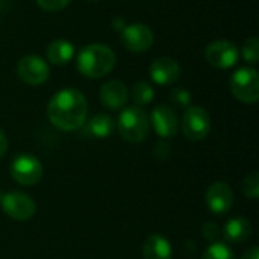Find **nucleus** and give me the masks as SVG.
<instances>
[{
    "label": "nucleus",
    "instance_id": "obj_1",
    "mask_svg": "<svg viewBox=\"0 0 259 259\" xmlns=\"http://www.w3.org/2000/svg\"><path fill=\"white\" fill-rule=\"evenodd\" d=\"M88 103L85 96L74 88L58 91L49 102L47 115L50 123L64 132L80 129L87 121Z\"/></svg>",
    "mask_w": 259,
    "mask_h": 259
},
{
    "label": "nucleus",
    "instance_id": "obj_2",
    "mask_svg": "<svg viewBox=\"0 0 259 259\" xmlns=\"http://www.w3.org/2000/svg\"><path fill=\"white\" fill-rule=\"evenodd\" d=\"M77 70L90 79L106 76L115 65V53L106 44H90L77 53Z\"/></svg>",
    "mask_w": 259,
    "mask_h": 259
},
{
    "label": "nucleus",
    "instance_id": "obj_3",
    "mask_svg": "<svg viewBox=\"0 0 259 259\" xmlns=\"http://www.w3.org/2000/svg\"><path fill=\"white\" fill-rule=\"evenodd\" d=\"M117 129L121 135L123 140L127 143H141L147 138L149 129H150V121L147 114L138 108V106H131L121 111L117 120Z\"/></svg>",
    "mask_w": 259,
    "mask_h": 259
},
{
    "label": "nucleus",
    "instance_id": "obj_4",
    "mask_svg": "<svg viewBox=\"0 0 259 259\" xmlns=\"http://www.w3.org/2000/svg\"><path fill=\"white\" fill-rule=\"evenodd\" d=\"M231 91L243 103H256L259 99V74L255 68L244 67L231 76Z\"/></svg>",
    "mask_w": 259,
    "mask_h": 259
},
{
    "label": "nucleus",
    "instance_id": "obj_5",
    "mask_svg": "<svg viewBox=\"0 0 259 259\" xmlns=\"http://www.w3.org/2000/svg\"><path fill=\"white\" fill-rule=\"evenodd\" d=\"M11 176L12 179L24 187L35 185L42 178V164L33 155H18L11 165Z\"/></svg>",
    "mask_w": 259,
    "mask_h": 259
},
{
    "label": "nucleus",
    "instance_id": "obj_6",
    "mask_svg": "<svg viewBox=\"0 0 259 259\" xmlns=\"http://www.w3.org/2000/svg\"><path fill=\"white\" fill-rule=\"evenodd\" d=\"M0 205L3 212L17 222H26L32 219L36 211V205L33 199L20 191H11L3 194Z\"/></svg>",
    "mask_w": 259,
    "mask_h": 259
},
{
    "label": "nucleus",
    "instance_id": "obj_7",
    "mask_svg": "<svg viewBox=\"0 0 259 259\" xmlns=\"http://www.w3.org/2000/svg\"><path fill=\"white\" fill-rule=\"evenodd\" d=\"M211 129L208 112L200 106H188L182 118V132L190 141H202Z\"/></svg>",
    "mask_w": 259,
    "mask_h": 259
},
{
    "label": "nucleus",
    "instance_id": "obj_8",
    "mask_svg": "<svg viewBox=\"0 0 259 259\" xmlns=\"http://www.w3.org/2000/svg\"><path fill=\"white\" fill-rule=\"evenodd\" d=\"M238 47L228 41V39H219L214 41L211 44H208L206 50H205V58L206 61L215 67V68H232L237 62H238Z\"/></svg>",
    "mask_w": 259,
    "mask_h": 259
},
{
    "label": "nucleus",
    "instance_id": "obj_9",
    "mask_svg": "<svg viewBox=\"0 0 259 259\" xmlns=\"http://www.w3.org/2000/svg\"><path fill=\"white\" fill-rule=\"evenodd\" d=\"M17 73L24 83L33 85V87L42 85L50 76L49 65L46 64L42 58L36 55L23 56L17 64Z\"/></svg>",
    "mask_w": 259,
    "mask_h": 259
},
{
    "label": "nucleus",
    "instance_id": "obj_10",
    "mask_svg": "<svg viewBox=\"0 0 259 259\" xmlns=\"http://www.w3.org/2000/svg\"><path fill=\"white\" fill-rule=\"evenodd\" d=\"M121 41L124 47L131 52H146L153 44V32L149 26L143 23L127 24L121 29Z\"/></svg>",
    "mask_w": 259,
    "mask_h": 259
},
{
    "label": "nucleus",
    "instance_id": "obj_11",
    "mask_svg": "<svg viewBox=\"0 0 259 259\" xmlns=\"http://www.w3.org/2000/svg\"><path fill=\"white\" fill-rule=\"evenodd\" d=\"M205 199L209 211L219 215L229 212L234 205V193L226 182H214L209 185Z\"/></svg>",
    "mask_w": 259,
    "mask_h": 259
},
{
    "label": "nucleus",
    "instance_id": "obj_12",
    "mask_svg": "<svg viewBox=\"0 0 259 259\" xmlns=\"http://www.w3.org/2000/svg\"><path fill=\"white\" fill-rule=\"evenodd\" d=\"M152 126L161 138H171L179 129V121L176 112L165 105H159L152 111L150 115Z\"/></svg>",
    "mask_w": 259,
    "mask_h": 259
},
{
    "label": "nucleus",
    "instance_id": "obj_13",
    "mask_svg": "<svg viewBox=\"0 0 259 259\" xmlns=\"http://www.w3.org/2000/svg\"><path fill=\"white\" fill-rule=\"evenodd\" d=\"M150 79L156 85H171L175 83L181 76V67L179 64L171 58H158L150 64L149 68Z\"/></svg>",
    "mask_w": 259,
    "mask_h": 259
},
{
    "label": "nucleus",
    "instance_id": "obj_14",
    "mask_svg": "<svg viewBox=\"0 0 259 259\" xmlns=\"http://www.w3.org/2000/svg\"><path fill=\"white\" fill-rule=\"evenodd\" d=\"M129 99L127 88L120 80H109L100 88V100L108 109H121L124 108Z\"/></svg>",
    "mask_w": 259,
    "mask_h": 259
},
{
    "label": "nucleus",
    "instance_id": "obj_15",
    "mask_svg": "<svg viewBox=\"0 0 259 259\" xmlns=\"http://www.w3.org/2000/svg\"><path fill=\"white\" fill-rule=\"evenodd\" d=\"M144 259H171L173 250L168 240L159 234H153L147 237L143 246Z\"/></svg>",
    "mask_w": 259,
    "mask_h": 259
},
{
    "label": "nucleus",
    "instance_id": "obj_16",
    "mask_svg": "<svg viewBox=\"0 0 259 259\" xmlns=\"http://www.w3.org/2000/svg\"><path fill=\"white\" fill-rule=\"evenodd\" d=\"M252 234V226H250V222L243 219V217H234L231 219L225 228H223V235L225 238L229 241V243H235V244H240V243H244Z\"/></svg>",
    "mask_w": 259,
    "mask_h": 259
},
{
    "label": "nucleus",
    "instance_id": "obj_17",
    "mask_svg": "<svg viewBox=\"0 0 259 259\" xmlns=\"http://www.w3.org/2000/svg\"><path fill=\"white\" fill-rule=\"evenodd\" d=\"M74 56V46L67 39H55L47 47V58L55 65H64Z\"/></svg>",
    "mask_w": 259,
    "mask_h": 259
},
{
    "label": "nucleus",
    "instance_id": "obj_18",
    "mask_svg": "<svg viewBox=\"0 0 259 259\" xmlns=\"http://www.w3.org/2000/svg\"><path fill=\"white\" fill-rule=\"evenodd\" d=\"M115 129V121L112 117L106 114H97L94 115L88 124H87V132L94 137V138H108Z\"/></svg>",
    "mask_w": 259,
    "mask_h": 259
},
{
    "label": "nucleus",
    "instance_id": "obj_19",
    "mask_svg": "<svg viewBox=\"0 0 259 259\" xmlns=\"http://www.w3.org/2000/svg\"><path fill=\"white\" fill-rule=\"evenodd\" d=\"M155 97V90L149 82H138L134 85L132 88V100L134 103L140 108V106H146L149 105Z\"/></svg>",
    "mask_w": 259,
    "mask_h": 259
},
{
    "label": "nucleus",
    "instance_id": "obj_20",
    "mask_svg": "<svg viewBox=\"0 0 259 259\" xmlns=\"http://www.w3.org/2000/svg\"><path fill=\"white\" fill-rule=\"evenodd\" d=\"M202 259H235V253L225 243H212L205 250Z\"/></svg>",
    "mask_w": 259,
    "mask_h": 259
},
{
    "label": "nucleus",
    "instance_id": "obj_21",
    "mask_svg": "<svg viewBox=\"0 0 259 259\" xmlns=\"http://www.w3.org/2000/svg\"><path fill=\"white\" fill-rule=\"evenodd\" d=\"M241 55L246 62L249 64H258L259 61V41L256 36H252L244 41Z\"/></svg>",
    "mask_w": 259,
    "mask_h": 259
},
{
    "label": "nucleus",
    "instance_id": "obj_22",
    "mask_svg": "<svg viewBox=\"0 0 259 259\" xmlns=\"http://www.w3.org/2000/svg\"><path fill=\"white\" fill-rule=\"evenodd\" d=\"M243 193L246 197L256 200L259 196V175L256 171L247 175L243 181Z\"/></svg>",
    "mask_w": 259,
    "mask_h": 259
},
{
    "label": "nucleus",
    "instance_id": "obj_23",
    "mask_svg": "<svg viewBox=\"0 0 259 259\" xmlns=\"http://www.w3.org/2000/svg\"><path fill=\"white\" fill-rule=\"evenodd\" d=\"M71 0H36V5L47 12H58L64 9Z\"/></svg>",
    "mask_w": 259,
    "mask_h": 259
},
{
    "label": "nucleus",
    "instance_id": "obj_24",
    "mask_svg": "<svg viewBox=\"0 0 259 259\" xmlns=\"http://www.w3.org/2000/svg\"><path fill=\"white\" fill-rule=\"evenodd\" d=\"M171 100L175 103H178L179 106H190L191 94H190V91H187L184 88H175L171 91Z\"/></svg>",
    "mask_w": 259,
    "mask_h": 259
},
{
    "label": "nucleus",
    "instance_id": "obj_25",
    "mask_svg": "<svg viewBox=\"0 0 259 259\" xmlns=\"http://www.w3.org/2000/svg\"><path fill=\"white\" fill-rule=\"evenodd\" d=\"M203 235L206 240H215L219 237V226H215L214 223L206 222L203 225Z\"/></svg>",
    "mask_w": 259,
    "mask_h": 259
},
{
    "label": "nucleus",
    "instance_id": "obj_26",
    "mask_svg": "<svg viewBox=\"0 0 259 259\" xmlns=\"http://www.w3.org/2000/svg\"><path fill=\"white\" fill-rule=\"evenodd\" d=\"M6 150H8V137H6V134L0 129V158L5 156Z\"/></svg>",
    "mask_w": 259,
    "mask_h": 259
},
{
    "label": "nucleus",
    "instance_id": "obj_27",
    "mask_svg": "<svg viewBox=\"0 0 259 259\" xmlns=\"http://www.w3.org/2000/svg\"><path fill=\"white\" fill-rule=\"evenodd\" d=\"M241 259H259V252H258V247L256 246H253V247H250L244 255H243V258Z\"/></svg>",
    "mask_w": 259,
    "mask_h": 259
},
{
    "label": "nucleus",
    "instance_id": "obj_28",
    "mask_svg": "<svg viewBox=\"0 0 259 259\" xmlns=\"http://www.w3.org/2000/svg\"><path fill=\"white\" fill-rule=\"evenodd\" d=\"M91 2H97V0H91Z\"/></svg>",
    "mask_w": 259,
    "mask_h": 259
}]
</instances>
